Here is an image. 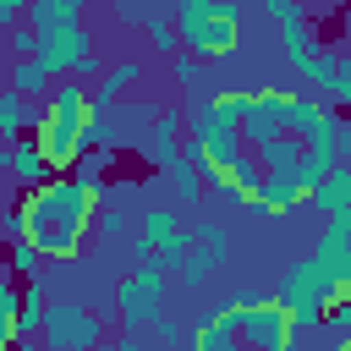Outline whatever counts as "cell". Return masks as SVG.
Returning a JSON list of instances; mask_svg holds the SVG:
<instances>
[{
  "label": "cell",
  "mask_w": 351,
  "mask_h": 351,
  "mask_svg": "<svg viewBox=\"0 0 351 351\" xmlns=\"http://www.w3.org/2000/svg\"><path fill=\"white\" fill-rule=\"evenodd\" d=\"M22 208H27V241L49 263H71L99 230V192L77 170L71 176H49L44 186H27Z\"/></svg>",
  "instance_id": "obj_1"
},
{
  "label": "cell",
  "mask_w": 351,
  "mask_h": 351,
  "mask_svg": "<svg viewBox=\"0 0 351 351\" xmlns=\"http://www.w3.org/2000/svg\"><path fill=\"white\" fill-rule=\"evenodd\" d=\"M296 340V318L291 307L269 291H236L219 313H203L192 324V346L186 351H291Z\"/></svg>",
  "instance_id": "obj_2"
},
{
  "label": "cell",
  "mask_w": 351,
  "mask_h": 351,
  "mask_svg": "<svg viewBox=\"0 0 351 351\" xmlns=\"http://www.w3.org/2000/svg\"><path fill=\"white\" fill-rule=\"evenodd\" d=\"M88 121H93V88L82 77H66L49 88V104H44V121H38V143L55 165V176H71L88 154Z\"/></svg>",
  "instance_id": "obj_3"
},
{
  "label": "cell",
  "mask_w": 351,
  "mask_h": 351,
  "mask_svg": "<svg viewBox=\"0 0 351 351\" xmlns=\"http://www.w3.org/2000/svg\"><path fill=\"white\" fill-rule=\"evenodd\" d=\"M241 0H176V22H181V44L197 60H230L241 44Z\"/></svg>",
  "instance_id": "obj_4"
},
{
  "label": "cell",
  "mask_w": 351,
  "mask_h": 351,
  "mask_svg": "<svg viewBox=\"0 0 351 351\" xmlns=\"http://www.w3.org/2000/svg\"><path fill=\"white\" fill-rule=\"evenodd\" d=\"M274 296L291 307V318H296V329H324V318H329V307L340 302V291L329 285V274L318 269V258L313 252H302L291 269H285V280L274 285Z\"/></svg>",
  "instance_id": "obj_5"
},
{
  "label": "cell",
  "mask_w": 351,
  "mask_h": 351,
  "mask_svg": "<svg viewBox=\"0 0 351 351\" xmlns=\"http://www.w3.org/2000/svg\"><path fill=\"white\" fill-rule=\"evenodd\" d=\"M170 269L165 263H132V274L115 285V318L121 329H154L165 318V296H170Z\"/></svg>",
  "instance_id": "obj_6"
},
{
  "label": "cell",
  "mask_w": 351,
  "mask_h": 351,
  "mask_svg": "<svg viewBox=\"0 0 351 351\" xmlns=\"http://www.w3.org/2000/svg\"><path fill=\"white\" fill-rule=\"evenodd\" d=\"M186 247H192V230L176 225V208H143L137 236H132V258L137 263H165L176 274L181 258H186Z\"/></svg>",
  "instance_id": "obj_7"
},
{
  "label": "cell",
  "mask_w": 351,
  "mask_h": 351,
  "mask_svg": "<svg viewBox=\"0 0 351 351\" xmlns=\"http://www.w3.org/2000/svg\"><path fill=\"white\" fill-rule=\"evenodd\" d=\"M291 104H296L291 88H252V104L241 115V143L252 154H263L269 143H280L291 132Z\"/></svg>",
  "instance_id": "obj_8"
},
{
  "label": "cell",
  "mask_w": 351,
  "mask_h": 351,
  "mask_svg": "<svg viewBox=\"0 0 351 351\" xmlns=\"http://www.w3.org/2000/svg\"><path fill=\"white\" fill-rule=\"evenodd\" d=\"M44 351H104V324L77 302H49Z\"/></svg>",
  "instance_id": "obj_9"
},
{
  "label": "cell",
  "mask_w": 351,
  "mask_h": 351,
  "mask_svg": "<svg viewBox=\"0 0 351 351\" xmlns=\"http://www.w3.org/2000/svg\"><path fill=\"white\" fill-rule=\"evenodd\" d=\"M225 258H230V236L219 225H192V247H186V258L176 269V285L181 291H203L225 269Z\"/></svg>",
  "instance_id": "obj_10"
},
{
  "label": "cell",
  "mask_w": 351,
  "mask_h": 351,
  "mask_svg": "<svg viewBox=\"0 0 351 351\" xmlns=\"http://www.w3.org/2000/svg\"><path fill=\"white\" fill-rule=\"evenodd\" d=\"M181 154H186V115H181L176 104H165L159 121H154L148 137H143V159H148L154 170H170Z\"/></svg>",
  "instance_id": "obj_11"
},
{
  "label": "cell",
  "mask_w": 351,
  "mask_h": 351,
  "mask_svg": "<svg viewBox=\"0 0 351 351\" xmlns=\"http://www.w3.org/2000/svg\"><path fill=\"white\" fill-rule=\"evenodd\" d=\"M307 197H313V192L302 186L296 170H263V186H258V197H252L247 208L263 214V219H280V214H296Z\"/></svg>",
  "instance_id": "obj_12"
},
{
  "label": "cell",
  "mask_w": 351,
  "mask_h": 351,
  "mask_svg": "<svg viewBox=\"0 0 351 351\" xmlns=\"http://www.w3.org/2000/svg\"><path fill=\"white\" fill-rule=\"evenodd\" d=\"M0 170H5V176H16V186H22V192H27V186H44V181L55 176V165H49V154H44V143H38V137L5 143V148H0Z\"/></svg>",
  "instance_id": "obj_13"
},
{
  "label": "cell",
  "mask_w": 351,
  "mask_h": 351,
  "mask_svg": "<svg viewBox=\"0 0 351 351\" xmlns=\"http://www.w3.org/2000/svg\"><path fill=\"white\" fill-rule=\"evenodd\" d=\"M137 82H143V60H110L104 77L93 82V110H115Z\"/></svg>",
  "instance_id": "obj_14"
},
{
  "label": "cell",
  "mask_w": 351,
  "mask_h": 351,
  "mask_svg": "<svg viewBox=\"0 0 351 351\" xmlns=\"http://www.w3.org/2000/svg\"><path fill=\"white\" fill-rule=\"evenodd\" d=\"M159 110H165V104H148V99H121V104L110 110L115 148H121V143H132V137H148V126L159 121Z\"/></svg>",
  "instance_id": "obj_15"
},
{
  "label": "cell",
  "mask_w": 351,
  "mask_h": 351,
  "mask_svg": "<svg viewBox=\"0 0 351 351\" xmlns=\"http://www.w3.org/2000/svg\"><path fill=\"white\" fill-rule=\"evenodd\" d=\"M27 22L38 27V38L66 33V27H82V0H33L27 5Z\"/></svg>",
  "instance_id": "obj_16"
},
{
  "label": "cell",
  "mask_w": 351,
  "mask_h": 351,
  "mask_svg": "<svg viewBox=\"0 0 351 351\" xmlns=\"http://www.w3.org/2000/svg\"><path fill=\"white\" fill-rule=\"evenodd\" d=\"M307 203H313L324 219H329V214H346V208H351V165H335V170L313 186V197H307Z\"/></svg>",
  "instance_id": "obj_17"
},
{
  "label": "cell",
  "mask_w": 351,
  "mask_h": 351,
  "mask_svg": "<svg viewBox=\"0 0 351 351\" xmlns=\"http://www.w3.org/2000/svg\"><path fill=\"white\" fill-rule=\"evenodd\" d=\"M44 318H49L44 285H33V280H27V291H22V313H16V329H11V346H22V340H38V335H44Z\"/></svg>",
  "instance_id": "obj_18"
},
{
  "label": "cell",
  "mask_w": 351,
  "mask_h": 351,
  "mask_svg": "<svg viewBox=\"0 0 351 351\" xmlns=\"http://www.w3.org/2000/svg\"><path fill=\"white\" fill-rule=\"evenodd\" d=\"M5 88L27 93V99H49L44 88H55V77L44 71V60H38V55H27V60H11V71H5Z\"/></svg>",
  "instance_id": "obj_19"
},
{
  "label": "cell",
  "mask_w": 351,
  "mask_h": 351,
  "mask_svg": "<svg viewBox=\"0 0 351 351\" xmlns=\"http://www.w3.org/2000/svg\"><path fill=\"white\" fill-rule=\"evenodd\" d=\"M280 33H285V60H291V71H307V60L318 55V38H313L307 16H296V22H280Z\"/></svg>",
  "instance_id": "obj_20"
},
{
  "label": "cell",
  "mask_w": 351,
  "mask_h": 351,
  "mask_svg": "<svg viewBox=\"0 0 351 351\" xmlns=\"http://www.w3.org/2000/svg\"><path fill=\"white\" fill-rule=\"evenodd\" d=\"M302 154H307V137L285 132V137H280V143H269L258 159H263V170H296V165H302Z\"/></svg>",
  "instance_id": "obj_21"
},
{
  "label": "cell",
  "mask_w": 351,
  "mask_h": 351,
  "mask_svg": "<svg viewBox=\"0 0 351 351\" xmlns=\"http://www.w3.org/2000/svg\"><path fill=\"white\" fill-rule=\"evenodd\" d=\"M165 176L176 181V197H181V203H197V197L208 192V176H203V170H197V165H192L186 154H181V159H176V165L165 170Z\"/></svg>",
  "instance_id": "obj_22"
},
{
  "label": "cell",
  "mask_w": 351,
  "mask_h": 351,
  "mask_svg": "<svg viewBox=\"0 0 351 351\" xmlns=\"http://www.w3.org/2000/svg\"><path fill=\"white\" fill-rule=\"evenodd\" d=\"M143 33H148V49H154V55H181V49H186V44H181V22H170V16H148Z\"/></svg>",
  "instance_id": "obj_23"
},
{
  "label": "cell",
  "mask_w": 351,
  "mask_h": 351,
  "mask_svg": "<svg viewBox=\"0 0 351 351\" xmlns=\"http://www.w3.org/2000/svg\"><path fill=\"white\" fill-rule=\"evenodd\" d=\"M302 77H307V88H313V93H324V99H329V93H335V82H340V55L318 49V55L307 60V71H302Z\"/></svg>",
  "instance_id": "obj_24"
},
{
  "label": "cell",
  "mask_w": 351,
  "mask_h": 351,
  "mask_svg": "<svg viewBox=\"0 0 351 351\" xmlns=\"http://www.w3.org/2000/svg\"><path fill=\"white\" fill-rule=\"evenodd\" d=\"M38 44H44V38H38V27H33V22H16V27H5V55H11V60H27V55H38Z\"/></svg>",
  "instance_id": "obj_25"
},
{
  "label": "cell",
  "mask_w": 351,
  "mask_h": 351,
  "mask_svg": "<svg viewBox=\"0 0 351 351\" xmlns=\"http://www.w3.org/2000/svg\"><path fill=\"white\" fill-rule=\"evenodd\" d=\"M44 263H49V258H44L33 241H11V274H16V280H38Z\"/></svg>",
  "instance_id": "obj_26"
},
{
  "label": "cell",
  "mask_w": 351,
  "mask_h": 351,
  "mask_svg": "<svg viewBox=\"0 0 351 351\" xmlns=\"http://www.w3.org/2000/svg\"><path fill=\"white\" fill-rule=\"evenodd\" d=\"M170 77H176V88H197V77H203L197 55H170Z\"/></svg>",
  "instance_id": "obj_27"
},
{
  "label": "cell",
  "mask_w": 351,
  "mask_h": 351,
  "mask_svg": "<svg viewBox=\"0 0 351 351\" xmlns=\"http://www.w3.org/2000/svg\"><path fill=\"white\" fill-rule=\"evenodd\" d=\"M324 329H329L335 340H351V296H340V302L329 307V318H324Z\"/></svg>",
  "instance_id": "obj_28"
},
{
  "label": "cell",
  "mask_w": 351,
  "mask_h": 351,
  "mask_svg": "<svg viewBox=\"0 0 351 351\" xmlns=\"http://www.w3.org/2000/svg\"><path fill=\"white\" fill-rule=\"evenodd\" d=\"M93 236H99V241H121V236H126V214L104 208V214H99V230H93Z\"/></svg>",
  "instance_id": "obj_29"
},
{
  "label": "cell",
  "mask_w": 351,
  "mask_h": 351,
  "mask_svg": "<svg viewBox=\"0 0 351 351\" xmlns=\"http://www.w3.org/2000/svg\"><path fill=\"white\" fill-rule=\"evenodd\" d=\"M27 5H33V0H0V27H16V22H27Z\"/></svg>",
  "instance_id": "obj_30"
},
{
  "label": "cell",
  "mask_w": 351,
  "mask_h": 351,
  "mask_svg": "<svg viewBox=\"0 0 351 351\" xmlns=\"http://www.w3.org/2000/svg\"><path fill=\"white\" fill-rule=\"evenodd\" d=\"M154 335H159V340H165V346H176V340H186V324H176V318H170V313H165V318H159V324H154Z\"/></svg>",
  "instance_id": "obj_31"
},
{
  "label": "cell",
  "mask_w": 351,
  "mask_h": 351,
  "mask_svg": "<svg viewBox=\"0 0 351 351\" xmlns=\"http://www.w3.org/2000/svg\"><path fill=\"white\" fill-rule=\"evenodd\" d=\"M335 148H340V165H351V121L340 126V137H335Z\"/></svg>",
  "instance_id": "obj_32"
},
{
  "label": "cell",
  "mask_w": 351,
  "mask_h": 351,
  "mask_svg": "<svg viewBox=\"0 0 351 351\" xmlns=\"http://www.w3.org/2000/svg\"><path fill=\"white\" fill-rule=\"evenodd\" d=\"M11 351H38V346H33V340H22V346H11Z\"/></svg>",
  "instance_id": "obj_33"
},
{
  "label": "cell",
  "mask_w": 351,
  "mask_h": 351,
  "mask_svg": "<svg viewBox=\"0 0 351 351\" xmlns=\"http://www.w3.org/2000/svg\"><path fill=\"white\" fill-rule=\"evenodd\" d=\"M329 351H351V340H335V346H329Z\"/></svg>",
  "instance_id": "obj_34"
},
{
  "label": "cell",
  "mask_w": 351,
  "mask_h": 351,
  "mask_svg": "<svg viewBox=\"0 0 351 351\" xmlns=\"http://www.w3.org/2000/svg\"><path fill=\"white\" fill-rule=\"evenodd\" d=\"M110 351H115V346H110Z\"/></svg>",
  "instance_id": "obj_35"
}]
</instances>
